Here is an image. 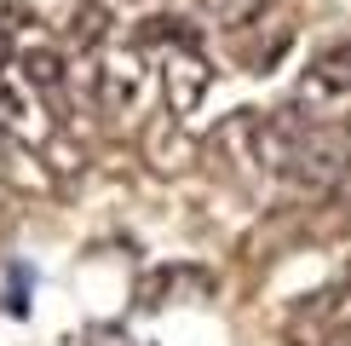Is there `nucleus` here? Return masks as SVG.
<instances>
[{"label":"nucleus","mask_w":351,"mask_h":346,"mask_svg":"<svg viewBox=\"0 0 351 346\" xmlns=\"http://www.w3.org/2000/svg\"><path fill=\"white\" fill-rule=\"evenodd\" d=\"M247 139H254V162L300 196H334L351 179V127L328 122V115H317L305 104L254 115Z\"/></svg>","instance_id":"f257e3e1"},{"label":"nucleus","mask_w":351,"mask_h":346,"mask_svg":"<svg viewBox=\"0 0 351 346\" xmlns=\"http://www.w3.org/2000/svg\"><path fill=\"white\" fill-rule=\"evenodd\" d=\"M86 86L104 110H127L144 86V58L138 47H98L86 52Z\"/></svg>","instance_id":"f03ea898"},{"label":"nucleus","mask_w":351,"mask_h":346,"mask_svg":"<svg viewBox=\"0 0 351 346\" xmlns=\"http://www.w3.org/2000/svg\"><path fill=\"white\" fill-rule=\"evenodd\" d=\"M219 288V277L208 266H196V260H173V266H150L138 277V306L144 312H162L173 300H208Z\"/></svg>","instance_id":"7ed1b4c3"},{"label":"nucleus","mask_w":351,"mask_h":346,"mask_svg":"<svg viewBox=\"0 0 351 346\" xmlns=\"http://www.w3.org/2000/svg\"><path fill=\"white\" fill-rule=\"evenodd\" d=\"M162 86H167V104L173 115H190L208 98V86H213V69H208V58H202V47H173L162 58Z\"/></svg>","instance_id":"20e7f679"},{"label":"nucleus","mask_w":351,"mask_h":346,"mask_svg":"<svg viewBox=\"0 0 351 346\" xmlns=\"http://www.w3.org/2000/svg\"><path fill=\"white\" fill-rule=\"evenodd\" d=\"M18 81L29 86V93H40V98H64V86H69V64H64V52L47 47V41L23 47V52H18Z\"/></svg>","instance_id":"39448f33"},{"label":"nucleus","mask_w":351,"mask_h":346,"mask_svg":"<svg viewBox=\"0 0 351 346\" xmlns=\"http://www.w3.org/2000/svg\"><path fill=\"white\" fill-rule=\"evenodd\" d=\"M340 93H351V41H328L311 52L305 98H340Z\"/></svg>","instance_id":"423d86ee"},{"label":"nucleus","mask_w":351,"mask_h":346,"mask_svg":"<svg viewBox=\"0 0 351 346\" xmlns=\"http://www.w3.org/2000/svg\"><path fill=\"white\" fill-rule=\"evenodd\" d=\"M288 41H294V29L288 23H271V35H254V41H237V64L247 76H271L276 64H282Z\"/></svg>","instance_id":"0eeeda50"},{"label":"nucleus","mask_w":351,"mask_h":346,"mask_svg":"<svg viewBox=\"0 0 351 346\" xmlns=\"http://www.w3.org/2000/svg\"><path fill=\"white\" fill-rule=\"evenodd\" d=\"M64 35L75 41L81 52H98V47H110V12H104V6H93V0H81V6L69 12Z\"/></svg>","instance_id":"6e6552de"},{"label":"nucleus","mask_w":351,"mask_h":346,"mask_svg":"<svg viewBox=\"0 0 351 346\" xmlns=\"http://www.w3.org/2000/svg\"><path fill=\"white\" fill-rule=\"evenodd\" d=\"M202 6H208V18H213L219 29H247V23L259 18L265 0H202Z\"/></svg>","instance_id":"1a4fd4ad"},{"label":"nucleus","mask_w":351,"mask_h":346,"mask_svg":"<svg viewBox=\"0 0 351 346\" xmlns=\"http://www.w3.org/2000/svg\"><path fill=\"white\" fill-rule=\"evenodd\" d=\"M81 346H133V341H127V329H115V323H98V329H93V335H86Z\"/></svg>","instance_id":"9d476101"},{"label":"nucleus","mask_w":351,"mask_h":346,"mask_svg":"<svg viewBox=\"0 0 351 346\" xmlns=\"http://www.w3.org/2000/svg\"><path fill=\"white\" fill-rule=\"evenodd\" d=\"M133 6H144V0H133Z\"/></svg>","instance_id":"9b49d317"}]
</instances>
